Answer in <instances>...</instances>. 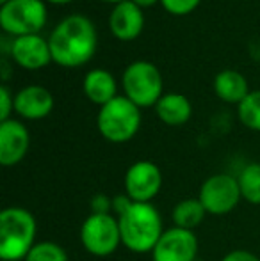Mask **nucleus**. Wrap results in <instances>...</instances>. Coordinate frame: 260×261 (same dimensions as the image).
I'll list each match as a JSON object with an SVG mask.
<instances>
[{
  "instance_id": "9b49d317",
  "label": "nucleus",
  "mask_w": 260,
  "mask_h": 261,
  "mask_svg": "<svg viewBox=\"0 0 260 261\" xmlns=\"http://www.w3.org/2000/svg\"><path fill=\"white\" fill-rule=\"evenodd\" d=\"M9 54L20 68L29 69V71H38L54 62L49 39L41 38L39 34L13 38Z\"/></svg>"
},
{
  "instance_id": "7c9ffc66",
  "label": "nucleus",
  "mask_w": 260,
  "mask_h": 261,
  "mask_svg": "<svg viewBox=\"0 0 260 261\" xmlns=\"http://www.w3.org/2000/svg\"><path fill=\"white\" fill-rule=\"evenodd\" d=\"M196 261H205V259H196Z\"/></svg>"
},
{
  "instance_id": "c756f323",
  "label": "nucleus",
  "mask_w": 260,
  "mask_h": 261,
  "mask_svg": "<svg viewBox=\"0 0 260 261\" xmlns=\"http://www.w3.org/2000/svg\"><path fill=\"white\" fill-rule=\"evenodd\" d=\"M6 2H9V0H0V6H2V4H6Z\"/></svg>"
},
{
  "instance_id": "f8f14e48",
  "label": "nucleus",
  "mask_w": 260,
  "mask_h": 261,
  "mask_svg": "<svg viewBox=\"0 0 260 261\" xmlns=\"http://www.w3.org/2000/svg\"><path fill=\"white\" fill-rule=\"evenodd\" d=\"M31 146V135L23 123L7 119L0 123V164L14 167L25 158Z\"/></svg>"
},
{
  "instance_id": "6ab92c4d",
  "label": "nucleus",
  "mask_w": 260,
  "mask_h": 261,
  "mask_svg": "<svg viewBox=\"0 0 260 261\" xmlns=\"http://www.w3.org/2000/svg\"><path fill=\"white\" fill-rule=\"evenodd\" d=\"M241 196L246 203L260 204V164H248L237 176Z\"/></svg>"
},
{
  "instance_id": "4468645a",
  "label": "nucleus",
  "mask_w": 260,
  "mask_h": 261,
  "mask_svg": "<svg viewBox=\"0 0 260 261\" xmlns=\"http://www.w3.org/2000/svg\"><path fill=\"white\" fill-rule=\"evenodd\" d=\"M54 110V96L43 86H27L14 94V112L29 121H39Z\"/></svg>"
},
{
  "instance_id": "b1692460",
  "label": "nucleus",
  "mask_w": 260,
  "mask_h": 261,
  "mask_svg": "<svg viewBox=\"0 0 260 261\" xmlns=\"http://www.w3.org/2000/svg\"><path fill=\"white\" fill-rule=\"evenodd\" d=\"M91 213H100V215L112 213V197H107L105 194H97L91 199Z\"/></svg>"
},
{
  "instance_id": "412c9836",
  "label": "nucleus",
  "mask_w": 260,
  "mask_h": 261,
  "mask_svg": "<svg viewBox=\"0 0 260 261\" xmlns=\"http://www.w3.org/2000/svg\"><path fill=\"white\" fill-rule=\"evenodd\" d=\"M23 261H69L68 254L56 242H38Z\"/></svg>"
},
{
  "instance_id": "cd10ccee",
  "label": "nucleus",
  "mask_w": 260,
  "mask_h": 261,
  "mask_svg": "<svg viewBox=\"0 0 260 261\" xmlns=\"http://www.w3.org/2000/svg\"><path fill=\"white\" fill-rule=\"evenodd\" d=\"M43 2H49V4H56V6H64V4H69L73 2V0H43Z\"/></svg>"
},
{
  "instance_id": "aec40b11",
  "label": "nucleus",
  "mask_w": 260,
  "mask_h": 261,
  "mask_svg": "<svg viewBox=\"0 0 260 261\" xmlns=\"http://www.w3.org/2000/svg\"><path fill=\"white\" fill-rule=\"evenodd\" d=\"M237 116L246 128L260 132V89L250 91V94L237 105Z\"/></svg>"
},
{
  "instance_id": "f03ea898",
  "label": "nucleus",
  "mask_w": 260,
  "mask_h": 261,
  "mask_svg": "<svg viewBox=\"0 0 260 261\" xmlns=\"http://www.w3.org/2000/svg\"><path fill=\"white\" fill-rule=\"evenodd\" d=\"M122 245L135 254L152 252L164 233L160 213L152 203H134L118 217Z\"/></svg>"
},
{
  "instance_id": "2eb2a0df",
  "label": "nucleus",
  "mask_w": 260,
  "mask_h": 261,
  "mask_svg": "<svg viewBox=\"0 0 260 261\" xmlns=\"http://www.w3.org/2000/svg\"><path fill=\"white\" fill-rule=\"evenodd\" d=\"M82 89L91 103L104 107L118 96V84L111 71L107 69H91L84 76Z\"/></svg>"
},
{
  "instance_id": "ddd939ff",
  "label": "nucleus",
  "mask_w": 260,
  "mask_h": 261,
  "mask_svg": "<svg viewBox=\"0 0 260 261\" xmlns=\"http://www.w3.org/2000/svg\"><path fill=\"white\" fill-rule=\"evenodd\" d=\"M109 29L120 41H134L145 29V13L132 0L116 4L109 14Z\"/></svg>"
},
{
  "instance_id": "0eeeda50",
  "label": "nucleus",
  "mask_w": 260,
  "mask_h": 261,
  "mask_svg": "<svg viewBox=\"0 0 260 261\" xmlns=\"http://www.w3.org/2000/svg\"><path fill=\"white\" fill-rule=\"evenodd\" d=\"M80 244L89 254L98 258L116 252L122 245L118 217H114L112 213L109 215L91 213L80 226Z\"/></svg>"
},
{
  "instance_id": "20e7f679",
  "label": "nucleus",
  "mask_w": 260,
  "mask_h": 261,
  "mask_svg": "<svg viewBox=\"0 0 260 261\" xmlns=\"http://www.w3.org/2000/svg\"><path fill=\"white\" fill-rule=\"evenodd\" d=\"M141 109L127 96H116L107 105L100 107L97 126L102 137L114 144H123L135 137L141 128Z\"/></svg>"
},
{
  "instance_id": "39448f33",
  "label": "nucleus",
  "mask_w": 260,
  "mask_h": 261,
  "mask_svg": "<svg viewBox=\"0 0 260 261\" xmlns=\"http://www.w3.org/2000/svg\"><path fill=\"white\" fill-rule=\"evenodd\" d=\"M122 87L125 96L139 109L155 107L164 94L162 75L150 61L130 62L122 75Z\"/></svg>"
},
{
  "instance_id": "423d86ee",
  "label": "nucleus",
  "mask_w": 260,
  "mask_h": 261,
  "mask_svg": "<svg viewBox=\"0 0 260 261\" xmlns=\"http://www.w3.org/2000/svg\"><path fill=\"white\" fill-rule=\"evenodd\" d=\"M49 20L43 0H9L0 6V27L13 38L39 34Z\"/></svg>"
},
{
  "instance_id": "a878e982",
  "label": "nucleus",
  "mask_w": 260,
  "mask_h": 261,
  "mask_svg": "<svg viewBox=\"0 0 260 261\" xmlns=\"http://www.w3.org/2000/svg\"><path fill=\"white\" fill-rule=\"evenodd\" d=\"M221 261H260V258L250 251H241V249H237V251H232L223 256Z\"/></svg>"
},
{
  "instance_id": "f257e3e1",
  "label": "nucleus",
  "mask_w": 260,
  "mask_h": 261,
  "mask_svg": "<svg viewBox=\"0 0 260 261\" xmlns=\"http://www.w3.org/2000/svg\"><path fill=\"white\" fill-rule=\"evenodd\" d=\"M52 61L63 68H80L93 59L98 36L93 21L82 14L66 16L49 38Z\"/></svg>"
},
{
  "instance_id": "a211bd4d",
  "label": "nucleus",
  "mask_w": 260,
  "mask_h": 261,
  "mask_svg": "<svg viewBox=\"0 0 260 261\" xmlns=\"http://www.w3.org/2000/svg\"><path fill=\"white\" fill-rule=\"evenodd\" d=\"M207 215V210L201 204V201L198 197H189V199H182L175 204L171 217H173V222L177 227L182 229L193 231L195 227L200 226L205 220Z\"/></svg>"
},
{
  "instance_id": "6e6552de",
  "label": "nucleus",
  "mask_w": 260,
  "mask_h": 261,
  "mask_svg": "<svg viewBox=\"0 0 260 261\" xmlns=\"http://www.w3.org/2000/svg\"><path fill=\"white\" fill-rule=\"evenodd\" d=\"M198 199L201 201V204L210 215L230 213L243 199L237 176L219 172V174L207 178L201 185Z\"/></svg>"
},
{
  "instance_id": "9d476101",
  "label": "nucleus",
  "mask_w": 260,
  "mask_h": 261,
  "mask_svg": "<svg viewBox=\"0 0 260 261\" xmlns=\"http://www.w3.org/2000/svg\"><path fill=\"white\" fill-rule=\"evenodd\" d=\"M153 261H196L198 259V237L195 231L170 227L164 229L160 240L152 251Z\"/></svg>"
},
{
  "instance_id": "c85d7f7f",
  "label": "nucleus",
  "mask_w": 260,
  "mask_h": 261,
  "mask_svg": "<svg viewBox=\"0 0 260 261\" xmlns=\"http://www.w3.org/2000/svg\"><path fill=\"white\" fill-rule=\"evenodd\" d=\"M104 2H109V4H122V2H125V0H104Z\"/></svg>"
},
{
  "instance_id": "393cba45",
  "label": "nucleus",
  "mask_w": 260,
  "mask_h": 261,
  "mask_svg": "<svg viewBox=\"0 0 260 261\" xmlns=\"http://www.w3.org/2000/svg\"><path fill=\"white\" fill-rule=\"evenodd\" d=\"M132 204H134V201L130 199L127 194H120V196H114L112 197V213H114L116 217H122L123 213L129 210Z\"/></svg>"
},
{
  "instance_id": "f3484780",
  "label": "nucleus",
  "mask_w": 260,
  "mask_h": 261,
  "mask_svg": "<svg viewBox=\"0 0 260 261\" xmlns=\"http://www.w3.org/2000/svg\"><path fill=\"white\" fill-rule=\"evenodd\" d=\"M214 91L218 98L225 103L239 105L250 94L248 80L243 73L235 69H223L214 79Z\"/></svg>"
},
{
  "instance_id": "7ed1b4c3",
  "label": "nucleus",
  "mask_w": 260,
  "mask_h": 261,
  "mask_svg": "<svg viewBox=\"0 0 260 261\" xmlns=\"http://www.w3.org/2000/svg\"><path fill=\"white\" fill-rule=\"evenodd\" d=\"M38 224L29 210L4 208L0 213V259L21 261L36 245Z\"/></svg>"
},
{
  "instance_id": "4be33fe9",
  "label": "nucleus",
  "mask_w": 260,
  "mask_h": 261,
  "mask_svg": "<svg viewBox=\"0 0 260 261\" xmlns=\"http://www.w3.org/2000/svg\"><path fill=\"white\" fill-rule=\"evenodd\" d=\"M201 0H160L162 7L173 16H185L200 6Z\"/></svg>"
},
{
  "instance_id": "5701e85b",
  "label": "nucleus",
  "mask_w": 260,
  "mask_h": 261,
  "mask_svg": "<svg viewBox=\"0 0 260 261\" xmlns=\"http://www.w3.org/2000/svg\"><path fill=\"white\" fill-rule=\"evenodd\" d=\"M14 110V96L6 86L0 87V123L11 119V112Z\"/></svg>"
},
{
  "instance_id": "bb28decb",
  "label": "nucleus",
  "mask_w": 260,
  "mask_h": 261,
  "mask_svg": "<svg viewBox=\"0 0 260 261\" xmlns=\"http://www.w3.org/2000/svg\"><path fill=\"white\" fill-rule=\"evenodd\" d=\"M132 2L135 4V6H139L141 9H145V7H152L155 6L157 2H160V0H132Z\"/></svg>"
},
{
  "instance_id": "1a4fd4ad",
  "label": "nucleus",
  "mask_w": 260,
  "mask_h": 261,
  "mask_svg": "<svg viewBox=\"0 0 260 261\" xmlns=\"http://www.w3.org/2000/svg\"><path fill=\"white\" fill-rule=\"evenodd\" d=\"M125 194L134 203H150L162 187V172L159 165L150 160L132 164L125 172Z\"/></svg>"
},
{
  "instance_id": "dca6fc26",
  "label": "nucleus",
  "mask_w": 260,
  "mask_h": 261,
  "mask_svg": "<svg viewBox=\"0 0 260 261\" xmlns=\"http://www.w3.org/2000/svg\"><path fill=\"white\" fill-rule=\"evenodd\" d=\"M157 117L168 126H182L193 116V105L184 94L166 93L155 105Z\"/></svg>"
}]
</instances>
